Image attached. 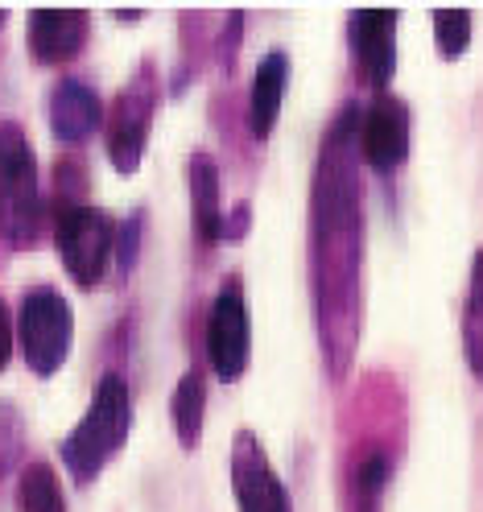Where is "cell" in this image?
Instances as JSON below:
<instances>
[{
	"label": "cell",
	"instance_id": "obj_1",
	"mask_svg": "<svg viewBox=\"0 0 483 512\" xmlns=\"http://www.w3.org/2000/svg\"><path fill=\"white\" fill-rule=\"evenodd\" d=\"M360 112L343 108L322 137L310 182V281L314 318L322 331V356L331 380L347 376L356 356V306H360Z\"/></svg>",
	"mask_w": 483,
	"mask_h": 512
},
{
	"label": "cell",
	"instance_id": "obj_2",
	"mask_svg": "<svg viewBox=\"0 0 483 512\" xmlns=\"http://www.w3.org/2000/svg\"><path fill=\"white\" fill-rule=\"evenodd\" d=\"M128 430H133V389H128V380L120 372H104L95 380L87 413L58 446L62 467L71 471V479L79 488L95 484L100 471L124 451Z\"/></svg>",
	"mask_w": 483,
	"mask_h": 512
},
{
	"label": "cell",
	"instance_id": "obj_3",
	"mask_svg": "<svg viewBox=\"0 0 483 512\" xmlns=\"http://www.w3.org/2000/svg\"><path fill=\"white\" fill-rule=\"evenodd\" d=\"M50 207L42 203L38 157L17 120H0V232L13 248H29Z\"/></svg>",
	"mask_w": 483,
	"mask_h": 512
},
{
	"label": "cell",
	"instance_id": "obj_4",
	"mask_svg": "<svg viewBox=\"0 0 483 512\" xmlns=\"http://www.w3.org/2000/svg\"><path fill=\"white\" fill-rule=\"evenodd\" d=\"M54 215V240L58 256L67 265L71 281L79 290H95L108 273V261L116 256V232L120 223L91 203H71V207H50Z\"/></svg>",
	"mask_w": 483,
	"mask_h": 512
},
{
	"label": "cell",
	"instance_id": "obj_5",
	"mask_svg": "<svg viewBox=\"0 0 483 512\" xmlns=\"http://www.w3.org/2000/svg\"><path fill=\"white\" fill-rule=\"evenodd\" d=\"M17 335H21V356L34 368V376H54L71 356L75 343V310L54 285H34L21 294L17 314Z\"/></svg>",
	"mask_w": 483,
	"mask_h": 512
},
{
	"label": "cell",
	"instance_id": "obj_6",
	"mask_svg": "<svg viewBox=\"0 0 483 512\" xmlns=\"http://www.w3.org/2000/svg\"><path fill=\"white\" fill-rule=\"evenodd\" d=\"M161 75L157 62L141 58L137 71L128 75V83L120 87L112 116H108V162L116 166V174L133 178L141 170V157L149 145V124L157 116V95H161Z\"/></svg>",
	"mask_w": 483,
	"mask_h": 512
},
{
	"label": "cell",
	"instance_id": "obj_7",
	"mask_svg": "<svg viewBox=\"0 0 483 512\" xmlns=\"http://www.w3.org/2000/svg\"><path fill=\"white\" fill-rule=\"evenodd\" d=\"M203 347H207V364L211 372L232 384L244 376L248 356H252V323H248V302H244V281L232 273L228 281L215 290L207 306V327H203Z\"/></svg>",
	"mask_w": 483,
	"mask_h": 512
},
{
	"label": "cell",
	"instance_id": "obj_8",
	"mask_svg": "<svg viewBox=\"0 0 483 512\" xmlns=\"http://www.w3.org/2000/svg\"><path fill=\"white\" fill-rule=\"evenodd\" d=\"M232 496L240 512H294L289 488L252 430H236L232 438Z\"/></svg>",
	"mask_w": 483,
	"mask_h": 512
},
{
	"label": "cell",
	"instance_id": "obj_9",
	"mask_svg": "<svg viewBox=\"0 0 483 512\" xmlns=\"http://www.w3.org/2000/svg\"><path fill=\"white\" fill-rule=\"evenodd\" d=\"M413 137V112L397 91H380L368 104V112L360 116V153L364 162L380 174H393L397 166H405L409 157V141Z\"/></svg>",
	"mask_w": 483,
	"mask_h": 512
},
{
	"label": "cell",
	"instance_id": "obj_10",
	"mask_svg": "<svg viewBox=\"0 0 483 512\" xmlns=\"http://www.w3.org/2000/svg\"><path fill=\"white\" fill-rule=\"evenodd\" d=\"M397 13L393 9H356L347 17V46L356 54L360 79L380 95L397 75Z\"/></svg>",
	"mask_w": 483,
	"mask_h": 512
},
{
	"label": "cell",
	"instance_id": "obj_11",
	"mask_svg": "<svg viewBox=\"0 0 483 512\" xmlns=\"http://www.w3.org/2000/svg\"><path fill=\"white\" fill-rule=\"evenodd\" d=\"M91 34L87 9H34L25 13V42L42 67H62V62L79 58Z\"/></svg>",
	"mask_w": 483,
	"mask_h": 512
},
{
	"label": "cell",
	"instance_id": "obj_12",
	"mask_svg": "<svg viewBox=\"0 0 483 512\" xmlns=\"http://www.w3.org/2000/svg\"><path fill=\"white\" fill-rule=\"evenodd\" d=\"M100 124H104V100H100V91H95L91 83H83L75 75H62L50 87V128H54L58 141L79 145Z\"/></svg>",
	"mask_w": 483,
	"mask_h": 512
},
{
	"label": "cell",
	"instance_id": "obj_13",
	"mask_svg": "<svg viewBox=\"0 0 483 512\" xmlns=\"http://www.w3.org/2000/svg\"><path fill=\"white\" fill-rule=\"evenodd\" d=\"M285 87H289V54L281 46H273L261 54V62H256V71H252V83H248V133L256 141H269V133L277 128Z\"/></svg>",
	"mask_w": 483,
	"mask_h": 512
},
{
	"label": "cell",
	"instance_id": "obj_14",
	"mask_svg": "<svg viewBox=\"0 0 483 512\" xmlns=\"http://www.w3.org/2000/svg\"><path fill=\"white\" fill-rule=\"evenodd\" d=\"M186 186H190V215H195V232L203 244L223 240V223H228V211H223V174L219 162L207 149H195L186 157Z\"/></svg>",
	"mask_w": 483,
	"mask_h": 512
},
{
	"label": "cell",
	"instance_id": "obj_15",
	"mask_svg": "<svg viewBox=\"0 0 483 512\" xmlns=\"http://www.w3.org/2000/svg\"><path fill=\"white\" fill-rule=\"evenodd\" d=\"M393 479V455L384 446H368L347 471V512H380V496Z\"/></svg>",
	"mask_w": 483,
	"mask_h": 512
},
{
	"label": "cell",
	"instance_id": "obj_16",
	"mask_svg": "<svg viewBox=\"0 0 483 512\" xmlns=\"http://www.w3.org/2000/svg\"><path fill=\"white\" fill-rule=\"evenodd\" d=\"M203 418H207V376L199 368H186L170 397V422L182 451H195L203 442Z\"/></svg>",
	"mask_w": 483,
	"mask_h": 512
},
{
	"label": "cell",
	"instance_id": "obj_17",
	"mask_svg": "<svg viewBox=\"0 0 483 512\" xmlns=\"http://www.w3.org/2000/svg\"><path fill=\"white\" fill-rule=\"evenodd\" d=\"M17 512H67L62 479L46 459H29L17 475Z\"/></svg>",
	"mask_w": 483,
	"mask_h": 512
},
{
	"label": "cell",
	"instance_id": "obj_18",
	"mask_svg": "<svg viewBox=\"0 0 483 512\" xmlns=\"http://www.w3.org/2000/svg\"><path fill=\"white\" fill-rule=\"evenodd\" d=\"M463 356L471 376L483 384V248L471 256V281L463 298Z\"/></svg>",
	"mask_w": 483,
	"mask_h": 512
},
{
	"label": "cell",
	"instance_id": "obj_19",
	"mask_svg": "<svg viewBox=\"0 0 483 512\" xmlns=\"http://www.w3.org/2000/svg\"><path fill=\"white\" fill-rule=\"evenodd\" d=\"M430 25H434V50H438V58L442 62H459L467 54V46H471L475 17L467 9H438L430 17Z\"/></svg>",
	"mask_w": 483,
	"mask_h": 512
},
{
	"label": "cell",
	"instance_id": "obj_20",
	"mask_svg": "<svg viewBox=\"0 0 483 512\" xmlns=\"http://www.w3.org/2000/svg\"><path fill=\"white\" fill-rule=\"evenodd\" d=\"M141 232H145V211L137 207L128 219H120V232H116V265L128 277L137 265V252H141Z\"/></svg>",
	"mask_w": 483,
	"mask_h": 512
},
{
	"label": "cell",
	"instance_id": "obj_21",
	"mask_svg": "<svg viewBox=\"0 0 483 512\" xmlns=\"http://www.w3.org/2000/svg\"><path fill=\"white\" fill-rule=\"evenodd\" d=\"M21 455V418L17 409L0 401V475H5Z\"/></svg>",
	"mask_w": 483,
	"mask_h": 512
},
{
	"label": "cell",
	"instance_id": "obj_22",
	"mask_svg": "<svg viewBox=\"0 0 483 512\" xmlns=\"http://www.w3.org/2000/svg\"><path fill=\"white\" fill-rule=\"evenodd\" d=\"M240 29H244V13H228V17H223V34L215 38V54H219V62H223V71H232V67H236Z\"/></svg>",
	"mask_w": 483,
	"mask_h": 512
},
{
	"label": "cell",
	"instance_id": "obj_23",
	"mask_svg": "<svg viewBox=\"0 0 483 512\" xmlns=\"http://www.w3.org/2000/svg\"><path fill=\"white\" fill-rule=\"evenodd\" d=\"M13 347H17V327H13V314H9L5 294H0V372L9 368V360H13Z\"/></svg>",
	"mask_w": 483,
	"mask_h": 512
},
{
	"label": "cell",
	"instance_id": "obj_24",
	"mask_svg": "<svg viewBox=\"0 0 483 512\" xmlns=\"http://www.w3.org/2000/svg\"><path fill=\"white\" fill-rule=\"evenodd\" d=\"M248 223H252V203H236L228 211V223H223V240H244L248 236Z\"/></svg>",
	"mask_w": 483,
	"mask_h": 512
},
{
	"label": "cell",
	"instance_id": "obj_25",
	"mask_svg": "<svg viewBox=\"0 0 483 512\" xmlns=\"http://www.w3.org/2000/svg\"><path fill=\"white\" fill-rule=\"evenodd\" d=\"M5 21H9V13H5V9H0V34H5Z\"/></svg>",
	"mask_w": 483,
	"mask_h": 512
}]
</instances>
